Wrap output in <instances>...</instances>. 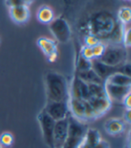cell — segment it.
I'll return each instance as SVG.
<instances>
[{"label":"cell","mask_w":131,"mask_h":148,"mask_svg":"<svg viewBox=\"0 0 131 148\" xmlns=\"http://www.w3.org/2000/svg\"><path fill=\"white\" fill-rule=\"evenodd\" d=\"M9 15L14 23L17 24L26 23L31 16L30 6L28 5H16L8 7Z\"/></svg>","instance_id":"8fae6325"},{"label":"cell","mask_w":131,"mask_h":148,"mask_svg":"<svg viewBox=\"0 0 131 148\" xmlns=\"http://www.w3.org/2000/svg\"><path fill=\"white\" fill-rule=\"evenodd\" d=\"M69 97L88 101L91 98L88 84L81 81L77 76H75L69 89Z\"/></svg>","instance_id":"ba28073f"},{"label":"cell","mask_w":131,"mask_h":148,"mask_svg":"<svg viewBox=\"0 0 131 148\" xmlns=\"http://www.w3.org/2000/svg\"><path fill=\"white\" fill-rule=\"evenodd\" d=\"M85 123L78 121L70 114L68 115V132L62 148H78L84 141L87 131Z\"/></svg>","instance_id":"7a4b0ae2"},{"label":"cell","mask_w":131,"mask_h":148,"mask_svg":"<svg viewBox=\"0 0 131 148\" xmlns=\"http://www.w3.org/2000/svg\"><path fill=\"white\" fill-rule=\"evenodd\" d=\"M68 132V116L63 119L55 122L53 131V146L54 148H62Z\"/></svg>","instance_id":"8992f818"},{"label":"cell","mask_w":131,"mask_h":148,"mask_svg":"<svg viewBox=\"0 0 131 148\" xmlns=\"http://www.w3.org/2000/svg\"><path fill=\"white\" fill-rule=\"evenodd\" d=\"M49 24L51 32H53L54 36L58 39V41H67L69 36H70V31H69V27L66 21L62 19H54V21Z\"/></svg>","instance_id":"7c38bea8"},{"label":"cell","mask_w":131,"mask_h":148,"mask_svg":"<svg viewBox=\"0 0 131 148\" xmlns=\"http://www.w3.org/2000/svg\"><path fill=\"white\" fill-rule=\"evenodd\" d=\"M81 81L84 83L89 84H103L104 81L102 79L100 76L97 75L93 69H89L86 71H82V72H77L76 75Z\"/></svg>","instance_id":"ac0fdd59"},{"label":"cell","mask_w":131,"mask_h":148,"mask_svg":"<svg viewBox=\"0 0 131 148\" xmlns=\"http://www.w3.org/2000/svg\"><path fill=\"white\" fill-rule=\"evenodd\" d=\"M37 19L43 24H49L54 21V12L48 5H41L37 12Z\"/></svg>","instance_id":"e0dca14e"},{"label":"cell","mask_w":131,"mask_h":148,"mask_svg":"<svg viewBox=\"0 0 131 148\" xmlns=\"http://www.w3.org/2000/svg\"><path fill=\"white\" fill-rule=\"evenodd\" d=\"M92 69L97 74L98 76H100L102 79L104 81L106 78L110 75L111 74L119 72V66H110L106 64L101 62L99 59H93L92 60Z\"/></svg>","instance_id":"4fadbf2b"},{"label":"cell","mask_w":131,"mask_h":148,"mask_svg":"<svg viewBox=\"0 0 131 148\" xmlns=\"http://www.w3.org/2000/svg\"><path fill=\"white\" fill-rule=\"evenodd\" d=\"M104 84L122 85V86H131V78L128 75H126L120 72H115L109 75L105 80Z\"/></svg>","instance_id":"2e32d148"},{"label":"cell","mask_w":131,"mask_h":148,"mask_svg":"<svg viewBox=\"0 0 131 148\" xmlns=\"http://www.w3.org/2000/svg\"><path fill=\"white\" fill-rule=\"evenodd\" d=\"M117 16L119 22L122 25H128L131 20V9L128 6L120 7L118 11Z\"/></svg>","instance_id":"ffe728a7"},{"label":"cell","mask_w":131,"mask_h":148,"mask_svg":"<svg viewBox=\"0 0 131 148\" xmlns=\"http://www.w3.org/2000/svg\"><path fill=\"white\" fill-rule=\"evenodd\" d=\"M86 101L75 98L69 97L67 104L69 114L78 121L85 123V110H86Z\"/></svg>","instance_id":"9c48e42d"},{"label":"cell","mask_w":131,"mask_h":148,"mask_svg":"<svg viewBox=\"0 0 131 148\" xmlns=\"http://www.w3.org/2000/svg\"><path fill=\"white\" fill-rule=\"evenodd\" d=\"M88 88H89L91 98L106 96V92H105V89H104L103 84H89Z\"/></svg>","instance_id":"44dd1931"},{"label":"cell","mask_w":131,"mask_h":148,"mask_svg":"<svg viewBox=\"0 0 131 148\" xmlns=\"http://www.w3.org/2000/svg\"><path fill=\"white\" fill-rule=\"evenodd\" d=\"M48 101H67L69 88L66 78L58 73L49 72L45 76Z\"/></svg>","instance_id":"6da1fadb"},{"label":"cell","mask_w":131,"mask_h":148,"mask_svg":"<svg viewBox=\"0 0 131 148\" xmlns=\"http://www.w3.org/2000/svg\"><path fill=\"white\" fill-rule=\"evenodd\" d=\"M126 123L120 119H110L104 124V129L110 136L120 135L125 131Z\"/></svg>","instance_id":"5bb4252c"},{"label":"cell","mask_w":131,"mask_h":148,"mask_svg":"<svg viewBox=\"0 0 131 148\" xmlns=\"http://www.w3.org/2000/svg\"><path fill=\"white\" fill-rule=\"evenodd\" d=\"M126 25H123V30H122V42L125 48H129L131 45V40H130V28H125Z\"/></svg>","instance_id":"484cf974"},{"label":"cell","mask_w":131,"mask_h":148,"mask_svg":"<svg viewBox=\"0 0 131 148\" xmlns=\"http://www.w3.org/2000/svg\"><path fill=\"white\" fill-rule=\"evenodd\" d=\"M106 48H107L106 44L102 42V41H100L98 44L93 46L92 49H93V53L94 59H100L103 56L104 52H105V50H106Z\"/></svg>","instance_id":"603a6c76"},{"label":"cell","mask_w":131,"mask_h":148,"mask_svg":"<svg viewBox=\"0 0 131 148\" xmlns=\"http://www.w3.org/2000/svg\"><path fill=\"white\" fill-rule=\"evenodd\" d=\"M100 41H101L100 39L97 36L93 35V34H88V35H86L84 37V45L87 47L93 48L96 44H98Z\"/></svg>","instance_id":"4316f807"},{"label":"cell","mask_w":131,"mask_h":148,"mask_svg":"<svg viewBox=\"0 0 131 148\" xmlns=\"http://www.w3.org/2000/svg\"><path fill=\"white\" fill-rule=\"evenodd\" d=\"M91 105L94 118L95 119H100L103 115H105L106 113L110 110L112 102L106 96H102V97H93L87 101Z\"/></svg>","instance_id":"52a82bcc"},{"label":"cell","mask_w":131,"mask_h":148,"mask_svg":"<svg viewBox=\"0 0 131 148\" xmlns=\"http://www.w3.org/2000/svg\"><path fill=\"white\" fill-rule=\"evenodd\" d=\"M130 100H131V92H129L128 94H127L126 96L124 97V99L122 100V103H123V105L125 106L126 110H131V102H130Z\"/></svg>","instance_id":"f1b7e54d"},{"label":"cell","mask_w":131,"mask_h":148,"mask_svg":"<svg viewBox=\"0 0 131 148\" xmlns=\"http://www.w3.org/2000/svg\"><path fill=\"white\" fill-rule=\"evenodd\" d=\"M67 101H48L43 110L55 121L63 119L69 115Z\"/></svg>","instance_id":"5b68a950"},{"label":"cell","mask_w":131,"mask_h":148,"mask_svg":"<svg viewBox=\"0 0 131 148\" xmlns=\"http://www.w3.org/2000/svg\"><path fill=\"white\" fill-rule=\"evenodd\" d=\"M0 148H2V145H0Z\"/></svg>","instance_id":"836d02e7"},{"label":"cell","mask_w":131,"mask_h":148,"mask_svg":"<svg viewBox=\"0 0 131 148\" xmlns=\"http://www.w3.org/2000/svg\"><path fill=\"white\" fill-rule=\"evenodd\" d=\"M78 148H92L90 145H87L84 141L83 142V144L79 146V147H78Z\"/></svg>","instance_id":"1f68e13d"},{"label":"cell","mask_w":131,"mask_h":148,"mask_svg":"<svg viewBox=\"0 0 131 148\" xmlns=\"http://www.w3.org/2000/svg\"><path fill=\"white\" fill-rule=\"evenodd\" d=\"M13 143H14V136L11 133L5 132L0 136V145H1L9 147L13 145Z\"/></svg>","instance_id":"cb8c5ba5"},{"label":"cell","mask_w":131,"mask_h":148,"mask_svg":"<svg viewBox=\"0 0 131 148\" xmlns=\"http://www.w3.org/2000/svg\"><path fill=\"white\" fill-rule=\"evenodd\" d=\"M130 114H131V110H126V111L124 112V122L125 123H128V124H130L131 123V117H130Z\"/></svg>","instance_id":"4dcf8cb0"},{"label":"cell","mask_w":131,"mask_h":148,"mask_svg":"<svg viewBox=\"0 0 131 148\" xmlns=\"http://www.w3.org/2000/svg\"><path fill=\"white\" fill-rule=\"evenodd\" d=\"M124 1H130V0H124Z\"/></svg>","instance_id":"d6a6232c"},{"label":"cell","mask_w":131,"mask_h":148,"mask_svg":"<svg viewBox=\"0 0 131 148\" xmlns=\"http://www.w3.org/2000/svg\"><path fill=\"white\" fill-rule=\"evenodd\" d=\"M126 53L121 48H106L103 56L99 59L101 62L110 66H119L121 64H124Z\"/></svg>","instance_id":"277c9868"},{"label":"cell","mask_w":131,"mask_h":148,"mask_svg":"<svg viewBox=\"0 0 131 148\" xmlns=\"http://www.w3.org/2000/svg\"><path fill=\"white\" fill-rule=\"evenodd\" d=\"M93 148H110V144L106 141V140H104V139H101L100 142L96 145Z\"/></svg>","instance_id":"f546056e"},{"label":"cell","mask_w":131,"mask_h":148,"mask_svg":"<svg viewBox=\"0 0 131 148\" xmlns=\"http://www.w3.org/2000/svg\"><path fill=\"white\" fill-rule=\"evenodd\" d=\"M34 0H5V5L7 7L16 5H32Z\"/></svg>","instance_id":"d4e9b609"},{"label":"cell","mask_w":131,"mask_h":148,"mask_svg":"<svg viewBox=\"0 0 131 148\" xmlns=\"http://www.w3.org/2000/svg\"><path fill=\"white\" fill-rule=\"evenodd\" d=\"M101 139H102L101 134L97 129L87 128V131L85 133V137H84V142L87 145H90L92 148H93L100 142Z\"/></svg>","instance_id":"d6986e66"},{"label":"cell","mask_w":131,"mask_h":148,"mask_svg":"<svg viewBox=\"0 0 131 148\" xmlns=\"http://www.w3.org/2000/svg\"><path fill=\"white\" fill-rule=\"evenodd\" d=\"M104 89L107 97L112 101H122L124 97L128 94L131 91V86H122V85H115L104 84Z\"/></svg>","instance_id":"30bf717a"},{"label":"cell","mask_w":131,"mask_h":148,"mask_svg":"<svg viewBox=\"0 0 131 148\" xmlns=\"http://www.w3.org/2000/svg\"><path fill=\"white\" fill-rule=\"evenodd\" d=\"M38 121L40 126L44 141L49 148H54L53 146V131L56 121L50 118L47 113L42 110L38 115Z\"/></svg>","instance_id":"3957f363"},{"label":"cell","mask_w":131,"mask_h":148,"mask_svg":"<svg viewBox=\"0 0 131 148\" xmlns=\"http://www.w3.org/2000/svg\"><path fill=\"white\" fill-rule=\"evenodd\" d=\"M80 55L87 59V60H93L94 59L93 58V49L91 47H87V46H83L81 48V50H80Z\"/></svg>","instance_id":"83f0119b"},{"label":"cell","mask_w":131,"mask_h":148,"mask_svg":"<svg viewBox=\"0 0 131 148\" xmlns=\"http://www.w3.org/2000/svg\"><path fill=\"white\" fill-rule=\"evenodd\" d=\"M89 69H92V60H87L80 55L77 60V72L86 71Z\"/></svg>","instance_id":"7402d4cb"},{"label":"cell","mask_w":131,"mask_h":148,"mask_svg":"<svg viewBox=\"0 0 131 148\" xmlns=\"http://www.w3.org/2000/svg\"><path fill=\"white\" fill-rule=\"evenodd\" d=\"M37 44L47 58L54 53H58L57 42L54 40L47 37H40L37 40Z\"/></svg>","instance_id":"9a60e30c"}]
</instances>
